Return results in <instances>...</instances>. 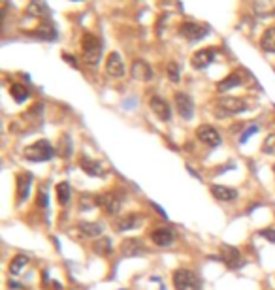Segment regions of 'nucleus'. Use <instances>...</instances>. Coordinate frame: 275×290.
Wrapping results in <instances>:
<instances>
[{"mask_svg":"<svg viewBox=\"0 0 275 290\" xmlns=\"http://www.w3.org/2000/svg\"><path fill=\"white\" fill-rule=\"evenodd\" d=\"M81 51L83 59H85L89 66H96L102 59V43L98 36H94L91 32H85L81 38Z\"/></svg>","mask_w":275,"mask_h":290,"instance_id":"1","label":"nucleus"},{"mask_svg":"<svg viewBox=\"0 0 275 290\" xmlns=\"http://www.w3.org/2000/svg\"><path fill=\"white\" fill-rule=\"evenodd\" d=\"M53 147L47 140H38L36 143H32L31 147L25 149V159L32 162H44V161H51L53 159Z\"/></svg>","mask_w":275,"mask_h":290,"instance_id":"2","label":"nucleus"},{"mask_svg":"<svg viewBox=\"0 0 275 290\" xmlns=\"http://www.w3.org/2000/svg\"><path fill=\"white\" fill-rule=\"evenodd\" d=\"M174 286L175 290H202V281L190 270H175Z\"/></svg>","mask_w":275,"mask_h":290,"instance_id":"3","label":"nucleus"},{"mask_svg":"<svg viewBox=\"0 0 275 290\" xmlns=\"http://www.w3.org/2000/svg\"><path fill=\"white\" fill-rule=\"evenodd\" d=\"M217 110H219V115H236L247 110V104L238 96H223L217 100Z\"/></svg>","mask_w":275,"mask_h":290,"instance_id":"4","label":"nucleus"},{"mask_svg":"<svg viewBox=\"0 0 275 290\" xmlns=\"http://www.w3.org/2000/svg\"><path fill=\"white\" fill-rule=\"evenodd\" d=\"M196 136L202 143H206L209 147H219L221 145V134L219 130L211 126V124H200L196 130Z\"/></svg>","mask_w":275,"mask_h":290,"instance_id":"5","label":"nucleus"},{"mask_svg":"<svg viewBox=\"0 0 275 290\" xmlns=\"http://www.w3.org/2000/svg\"><path fill=\"white\" fill-rule=\"evenodd\" d=\"M96 204H100V207L106 211L107 215H117L121 211V202L119 194H115V192H106V194H102V196L96 198Z\"/></svg>","mask_w":275,"mask_h":290,"instance_id":"6","label":"nucleus"},{"mask_svg":"<svg viewBox=\"0 0 275 290\" xmlns=\"http://www.w3.org/2000/svg\"><path fill=\"white\" fill-rule=\"evenodd\" d=\"M207 27L204 25H198V23H194V21H185L179 25V34L183 38H187V40H202V38L207 34Z\"/></svg>","mask_w":275,"mask_h":290,"instance_id":"7","label":"nucleus"},{"mask_svg":"<svg viewBox=\"0 0 275 290\" xmlns=\"http://www.w3.org/2000/svg\"><path fill=\"white\" fill-rule=\"evenodd\" d=\"M106 72L107 75H112V77H123L126 74V68H125V62H123V57L119 53H109L106 61Z\"/></svg>","mask_w":275,"mask_h":290,"instance_id":"8","label":"nucleus"},{"mask_svg":"<svg viewBox=\"0 0 275 290\" xmlns=\"http://www.w3.org/2000/svg\"><path fill=\"white\" fill-rule=\"evenodd\" d=\"M149 108L153 110V113H155V115L160 119V121H170V119H172V110H170V104L164 98H160V96H151Z\"/></svg>","mask_w":275,"mask_h":290,"instance_id":"9","label":"nucleus"},{"mask_svg":"<svg viewBox=\"0 0 275 290\" xmlns=\"http://www.w3.org/2000/svg\"><path fill=\"white\" fill-rule=\"evenodd\" d=\"M175 106H177V111L183 119H193L194 115V102L193 98L185 93H177L175 94Z\"/></svg>","mask_w":275,"mask_h":290,"instance_id":"10","label":"nucleus"},{"mask_svg":"<svg viewBox=\"0 0 275 290\" xmlns=\"http://www.w3.org/2000/svg\"><path fill=\"white\" fill-rule=\"evenodd\" d=\"M130 74H132V77L138 80V81H151L153 80V68H151L145 61H142V59H138V61L132 62Z\"/></svg>","mask_w":275,"mask_h":290,"instance_id":"11","label":"nucleus"},{"mask_svg":"<svg viewBox=\"0 0 275 290\" xmlns=\"http://www.w3.org/2000/svg\"><path fill=\"white\" fill-rule=\"evenodd\" d=\"M213 59H215V49H211V47H206V49H200L196 51L193 55V66L196 70H204L207 68L209 64L213 62Z\"/></svg>","mask_w":275,"mask_h":290,"instance_id":"12","label":"nucleus"},{"mask_svg":"<svg viewBox=\"0 0 275 290\" xmlns=\"http://www.w3.org/2000/svg\"><path fill=\"white\" fill-rule=\"evenodd\" d=\"M151 241L158 247H168L174 241V230L170 228H156L151 232Z\"/></svg>","mask_w":275,"mask_h":290,"instance_id":"13","label":"nucleus"},{"mask_svg":"<svg viewBox=\"0 0 275 290\" xmlns=\"http://www.w3.org/2000/svg\"><path fill=\"white\" fill-rule=\"evenodd\" d=\"M221 254H223V260L228 268H239L241 266V254L236 247L232 245H223L221 247Z\"/></svg>","mask_w":275,"mask_h":290,"instance_id":"14","label":"nucleus"},{"mask_svg":"<svg viewBox=\"0 0 275 290\" xmlns=\"http://www.w3.org/2000/svg\"><path fill=\"white\" fill-rule=\"evenodd\" d=\"M211 194L221 202H234L238 198L236 189H230V187L225 185H211Z\"/></svg>","mask_w":275,"mask_h":290,"instance_id":"15","label":"nucleus"},{"mask_svg":"<svg viewBox=\"0 0 275 290\" xmlns=\"http://www.w3.org/2000/svg\"><path fill=\"white\" fill-rule=\"evenodd\" d=\"M17 198L19 202H23L26 196H29V191H31V185H32V175H29L26 172H21L17 175Z\"/></svg>","mask_w":275,"mask_h":290,"instance_id":"16","label":"nucleus"},{"mask_svg":"<svg viewBox=\"0 0 275 290\" xmlns=\"http://www.w3.org/2000/svg\"><path fill=\"white\" fill-rule=\"evenodd\" d=\"M121 251H123V254L125 256H140V254L145 253V247L144 243L140 240H125L123 241V245H121Z\"/></svg>","mask_w":275,"mask_h":290,"instance_id":"17","label":"nucleus"},{"mask_svg":"<svg viewBox=\"0 0 275 290\" xmlns=\"http://www.w3.org/2000/svg\"><path fill=\"white\" fill-rule=\"evenodd\" d=\"M79 166L85 173L89 175H94V177H102L104 175V166H102L100 162L93 161V159H87V156H81V161H79Z\"/></svg>","mask_w":275,"mask_h":290,"instance_id":"18","label":"nucleus"},{"mask_svg":"<svg viewBox=\"0 0 275 290\" xmlns=\"http://www.w3.org/2000/svg\"><path fill=\"white\" fill-rule=\"evenodd\" d=\"M77 230L83 238H100V234L104 232V226L98 222H79Z\"/></svg>","mask_w":275,"mask_h":290,"instance_id":"19","label":"nucleus"},{"mask_svg":"<svg viewBox=\"0 0 275 290\" xmlns=\"http://www.w3.org/2000/svg\"><path fill=\"white\" fill-rule=\"evenodd\" d=\"M142 224V215H126V217H121L119 221L115 222V228L119 230V232H126V230H132L140 226Z\"/></svg>","mask_w":275,"mask_h":290,"instance_id":"20","label":"nucleus"},{"mask_svg":"<svg viewBox=\"0 0 275 290\" xmlns=\"http://www.w3.org/2000/svg\"><path fill=\"white\" fill-rule=\"evenodd\" d=\"M260 47L266 53H275V27H268L260 38Z\"/></svg>","mask_w":275,"mask_h":290,"instance_id":"21","label":"nucleus"},{"mask_svg":"<svg viewBox=\"0 0 275 290\" xmlns=\"http://www.w3.org/2000/svg\"><path fill=\"white\" fill-rule=\"evenodd\" d=\"M241 85V75H239V72H234V74H230L228 77H225V80L221 81L219 85H217V91L219 93H226V91H230V89H234V87Z\"/></svg>","mask_w":275,"mask_h":290,"instance_id":"22","label":"nucleus"},{"mask_svg":"<svg viewBox=\"0 0 275 290\" xmlns=\"http://www.w3.org/2000/svg\"><path fill=\"white\" fill-rule=\"evenodd\" d=\"M26 13L32 15V17H47L49 10L42 0H31V4L26 8Z\"/></svg>","mask_w":275,"mask_h":290,"instance_id":"23","label":"nucleus"},{"mask_svg":"<svg viewBox=\"0 0 275 290\" xmlns=\"http://www.w3.org/2000/svg\"><path fill=\"white\" fill-rule=\"evenodd\" d=\"M26 264H29V256H25V254L13 256V260L10 262V273L12 275H19L26 268Z\"/></svg>","mask_w":275,"mask_h":290,"instance_id":"24","label":"nucleus"},{"mask_svg":"<svg viewBox=\"0 0 275 290\" xmlns=\"http://www.w3.org/2000/svg\"><path fill=\"white\" fill-rule=\"evenodd\" d=\"M94 253L96 254H102V256H109V254L113 253V249H112V241L107 240V238H100L98 241H94Z\"/></svg>","mask_w":275,"mask_h":290,"instance_id":"25","label":"nucleus"},{"mask_svg":"<svg viewBox=\"0 0 275 290\" xmlns=\"http://www.w3.org/2000/svg\"><path fill=\"white\" fill-rule=\"evenodd\" d=\"M70 196H72V189H70L68 183H59V185H57V198H59V204L68 205Z\"/></svg>","mask_w":275,"mask_h":290,"instance_id":"26","label":"nucleus"},{"mask_svg":"<svg viewBox=\"0 0 275 290\" xmlns=\"http://www.w3.org/2000/svg\"><path fill=\"white\" fill-rule=\"evenodd\" d=\"M10 93H12L13 100H17V102H25L29 98V89L23 85H19V83H13L12 89H10Z\"/></svg>","mask_w":275,"mask_h":290,"instance_id":"27","label":"nucleus"},{"mask_svg":"<svg viewBox=\"0 0 275 290\" xmlns=\"http://www.w3.org/2000/svg\"><path fill=\"white\" fill-rule=\"evenodd\" d=\"M34 36L45 38V40H53V38H55V29L51 25H42L34 31Z\"/></svg>","mask_w":275,"mask_h":290,"instance_id":"28","label":"nucleus"},{"mask_svg":"<svg viewBox=\"0 0 275 290\" xmlns=\"http://www.w3.org/2000/svg\"><path fill=\"white\" fill-rule=\"evenodd\" d=\"M262 151L266 154H275V134H269V136L264 140Z\"/></svg>","mask_w":275,"mask_h":290,"instance_id":"29","label":"nucleus"},{"mask_svg":"<svg viewBox=\"0 0 275 290\" xmlns=\"http://www.w3.org/2000/svg\"><path fill=\"white\" fill-rule=\"evenodd\" d=\"M168 77L172 81H174V83H177V81H179V77H181V75H179V72H181V70H179V66H177V64H175V62H170L168 64Z\"/></svg>","mask_w":275,"mask_h":290,"instance_id":"30","label":"nucleus"},{"mask_svg":"<svg viewBox=\"0 0 275 290\" xmlns=\"http://www.w3.org/2000/svg\"><path fill=\"white\" fill-rule=\"evenodd\" d=\"M36 204H38V207H45V205H47V189H45V185H42L40 187V191H38Z\"/></svg>","mask_w":275,"mask_h":290,"instance_id":"31","label":"nucleus"},{"mask_svg":"<svg viewBox=\"0 0 275 290\" xmlns=\"http://www.w3.org/2000/svg\"><path fill=\"white\" fill-rule=\"evenodd\" d=\"M94 202H96V198H93V196L89 198V196H85V194L81 196V207H83V209H89V207H93Z\"/></svg>","mask_w":275,"mask_h":290,"instance_id":"32","label":"nucleus"},{"mask_svg":"<svg viewBox=\"0 0 275 290\" xmlns=\"http://www.w3.org/2000/svg\"><path fill=\"white\" fill-rule=\"evenodd\" d=\"M260 234H262V238H266V240H268V241H271V243H275V230H271V228H268V230H262Z\"/></svg>","mask_w":275,"mask_h":290,"instance_id":"33","label":"nucleus"},{"mask_svg":"<svg viewBox=\"0 0 275 290\" xmlns=\"http://www.w3.org/2000/svg\"><path fill=\"white\" fill-rule=\"evenodd\" d=\"M255 132H258V126H251V128L247 130V132H245L243 136H241V143H243V142H247V138H249L251 134H255Z\"/></svg>","mask_w":275,"mask_h":290,"instance_id":"34","label":"nucleus"},{"mask_svg":"<svg viewBox=\"0 0 275 290\" xmlns=\"http://www.w3.org/2000/svg\"><path fill=\"white\" fill-rule=\"evenodd\" d=\"M10 288H17V290H23V284L21 283H15V281H10Z\"/></svg>","mask_w":275,"mask_h":290,"instance_id":"35","label":"nucleus"},{"mask_svg":"<svg viewBox=\"0 0 275 290\" xmlns=\"http://www.w3.org/2000/svg\"><path fill=\"white\" fill-rule=\"evenodd\" d=\"M273 172H275V166H273Z\"/></svg>","mask_w":275,"mask_h":290,"instance_id":"36","label":"nucleus"}]
</instances>
